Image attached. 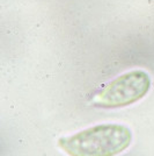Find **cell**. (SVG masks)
<instances>
[{"label": "cell", "instance_id": "cell-2", "mask_svg": "<svg viewBox=\"0 0 154 156\" xmlns=\"http://www.w3.org/2000/svg\"><path fill=\"white\" fill-rule=\"evenodd\" d=\"M151 89V78L142 70L124 73L104 86L93 99L100 107H123L140 100Z\"/></svg>", "mask_w": 154, "mask_h": 156}, {"label": "cell", "instance_id": "cell-1", "mask_svg": "<svg viewBox=\"0 0 154 156\" xmlns=\"http://www.w3.org/2000/svg\"><path fill=\"white\" fill-rule=\"evenodd\" d=\"M131 130L122 125L107 124L62 137L58 146L70 156H115L130 146Z\"/></svg>", "mask_w": 154, "mask_h": 156}]
</instances>
